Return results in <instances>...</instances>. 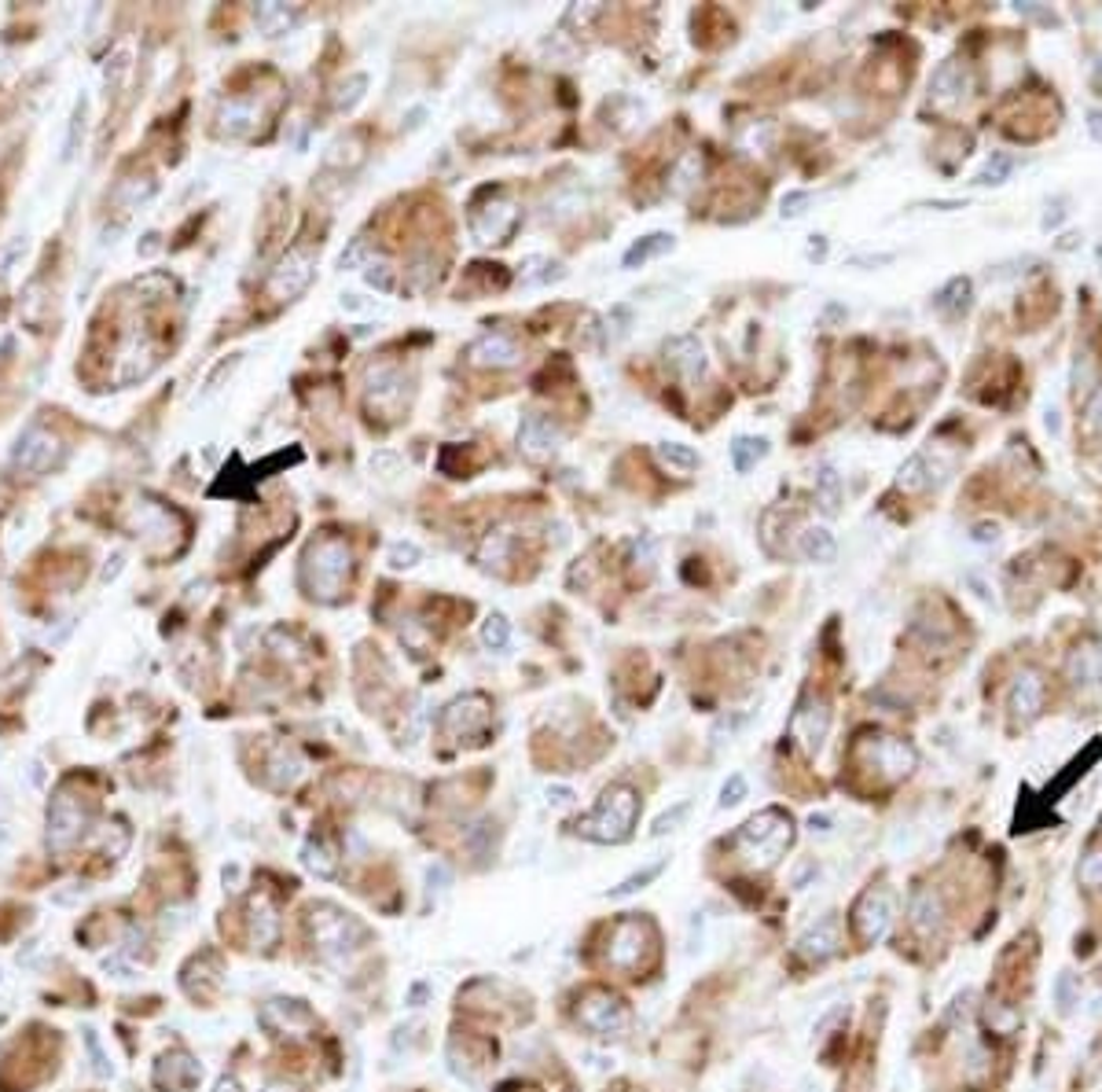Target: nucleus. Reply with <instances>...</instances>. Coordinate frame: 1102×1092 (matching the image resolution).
<instances>
[{
    "label": "nucleus",
    "instance_id": "nucleus-1",
    "mask_svg": "<svg viewBox=\"0 0 1102 1092\" xmlns=\"http://www.w3.org/2000/svg\"><path fill=\"white\" fill-rule=\"evenodd\" d=\"M636 817H640V794L625 784H614L603 791L596 809L574 824V831L592 843H625L636 828Z\"/></svg>",
    "mask_w": 1102,
    "mask_h": 1092
},
{
    "label": "nucleus",
    "instance_id": "nucleus-2",
    "mask_svg": "<svg viewBox=\"0 0 1102 1092\" xmlns=\"http://www.w3.org/2000/svg\"><path fill=\"white\" fill-rule=\"evenodd\" d=\"M790 843H794V821L782 809H761L732 839V846L739 849V857L750 868H772L787 854Z\"/></svg>",
    "mask_w": 1102,
    "mask_h": 1092
},
{
    "label": "nucleus",
    "instance_id": "nucleus-3",
    "mask_svg": "<svg viewBox=\"0 0 1102 1092\" xmlns=\"http://www.w3.org/2000/svg\"><path fill=\"white\" fill-rule=\"evenodd\" d=\"M349 549L342 537H321V541L309 544L306 563H302V581H306L309 596H321V600H339L346 593L349 581Z\"/></svg>",
    "mask_w": 1102,
    "mask_h": 1092
},
{
    "label": "nucleus",
    "instance_id": "nucleus-4",
    "mask_svg": "<svg viewBox=\"0 0 1102 1092\" xmlns=\"http://www.w3.org/2000/svg\"><path fill=\"white\" fill-rule=\"evenodd\" d=\"M309 935H313V945L324 957H342V953H353L368 931H364L361 920H353V916L342 913V908L313 905L309 908Z\"/></svg>",
    "mask_w": 1102,
    "mask_h": 1092
},
{
    "label": "nucleus",
    "instance_id": "nucleus-5",
    "mask_svg": "<svg viewBox=\"0 0 1102 1092\" xmlns=\"http://www.w3.org/2000/svg\"><path fill=\"white\" fill-rule=\"evenodd\" d=\"M651 945H655V927L643 916H625L614 923L611 938H606V964L633 975L647 964Z\"/></svg>",
    "mask_w": 1102,
    "mask_h": 1092
},
{
    "label": "nucleus",
    "instance_id": "nucleus-6",
    "mask_svg": "<svg viewBox=\"0 0 1102 1092\" xmlns=\"http://www.w3.org/2000/svg\"><path fill=\"white\" fill-rule=\"evenodd\" d=\"M522 222V210L511 195L504 192H492L485 195V203H478L470 210V236H475L482 247H492V243H507L515 236Z\"/></svg>",
    "mask_w": 1102,
    "mask_h": 1092
},
{
    "label": "nucleus",
    "instance_id": "nucleus-7",
    "mask_svg": "<svg viewBox=\"0 0 1102 1092\" xmlns=\"http://www.w3.org/2000/svg\"><path fill=\"white\" fill-rule=\"evenodd\" d=\"M313 272H316V254L309 247H291L284 257H279V265L269 272V280H265V294H269L272 302H291L298 299L302 291H306L309 284H313Z\"/></svg>",
    "mask_w": 1102,
    "mask_h": 1092
},
{
    "label": "nucleus",
    "instance_id": "nucleus-8",
    "mask_svg": "<svg viewBox=\"0 0 1102 1092\" xmlns=\"http://www.w3.org/2000/svg\"><path fill=\"white\" fill-rule=\"evenodd\" d=\"M438 725H441V732L456 743L478 740V735H485L492 725V703L485 700L482 692H467V695H460V700L448 703Z\"/></svg>",
    "mask_w": 1102,
    "mask_h": 1092
},
{
    "label": "nucleus",
    "instance_id": "nucleus-9",
    "mask_svg": "<svg viewBox=\"0 0 1102 1092\" xmlns=\"http://www.w3.org/2000/svg\"><path fill=\"white\" fill-rule=\"evenodd\" d=\"M893 920H896V894L886 890V886L864 890L861 901L853 905V931L864 945L882 942V938L893 931Z\"/></svg>",
    "mask_w": 1102,
    "mask_h": 1092
},
{
    "label": "nucleus",
    "instance_id": "nucleus-10",
    "mask_svg": "<svg viewBox=\"0 0 1102 1092\" xmlns=\"http://www.w3.org/2000/svg\"><path fill=\"white\" fill-rule=\"evenodd\" d=\"M577 1019H581V1027L588 1030V1034H596V1037H621L629 1027H633V1015H629V1008L621 1004L614 993H606V990L584 993L581 1004H577Z\"/></svg>",
    "mask_w": 1102,
    "mask_h": 1092
},
{
    "label": "nucleus",
    "instance_id": "nucleus-11",
    "mask_svg": "<svg viewBox=\"0 0 1102 1092\" xmlns=\"http://www.w3.org/2000/svg\"><path fill=\"white\" fill-rule=\"evenodd\" d=\"M787 732H790V740H794L797 747L805 750V754H819V750H824L827 732H831V703H827L824 695H812L809 692L794 707V714H790Z\"/></svg>",
    "mask_w": 1102,
    "mask_h": 1092
},
{
    "label": "nucleus",
    "instance_id": "nucleus-12",
    "mask_svg": "<svg viewBox=\"0 0 1102 1092\" xmlns=\"http://www.w3.org/2000/svg\"><path fill=\"white\" fill-rule=\"evenodd\" d=\"M1044 700H1047L1044 673H1040V670H1032V666H1025V670L1014 677V685H1010V695H1007L1010 722H1014V725H1029V722H1037V717H1040V710H1044Z\"/></svg>",
    "mask_w": 1102,
    "mask_h": 1092
},
{
    "label": "nucleus",
    "instance_id": "nucleus-13",
    "mask_svg": "<svg viewBox=\"0 0 1102 1092\" xmlns=\"http://www.w3.org/2000/svg\"><path fill=\"white\" fill-rule=\"evenodd\" d=\"M1066 677L1081 692V700H1102V651L1096 640H1084L1069 651Z\"/></svg>",
    "mask_w": 1102,
    "mask_h": 1092
},
{
    "label": "nucleus",
    "instance_id": "nucleus-14",
    "mask_svg": "<svg viewBox=\"0 0 1102 1092\" xmlns=\"http://www.w3.org/2000/svg\"><path fill=\"white\" fill-rule=\"evenodd\" d=\"M864 750H868L871 765H878L882 777L886 780H904L911 769H915V747L904 740H896V735H871L868 743H864Z\"/></svg>",
    "mask_w": 1102,
    "mask_h": 1092
},
{
    "label": "nucleus",
    "instance_id": "nucleus-15",
    "mask_svg": "<svg viewBox=\"0 0 1102 1092\" xmlns=\"http://www.w3.org/2000/svg\"><path fill=\"white\" fill-rule=\"evenodd\" d=\"M967 96H970V71L960 59H945L930 78L933 111H955Z\"/></svg>",
    "mask_w": 1102,
    "mask_h": 1092
},
{
    "label": "nucleus",
    "instance_id": "nucleus-16",
    "mask_svg": "<svg viewBox=\"0 0 1102 1092\" xmlns=\"http://www.w3.org/2000/svg\"><path fill=\"white\" fill-rule=\"evenodd\" d=\"M559 445H562V430L555 427L548 416H541V413L522 416V423H519V449L526 453L529 460L544 464V460H552L555 453H559Z\"/></svg>",
    "mask_w": 1102,
    "mask_h": 1092
},
{
    "label": "nucleus",
    "instance_id": "nucleus-17",
    "mask_svg": "<svg viewBox=\"0 0 1102 1092\" xmlns=\"http://www.w3.org/2000/svg\"><path fill=\"white\" fill-rule=\"evenodd\" d=\"M59 453H63V445H59L56 435H49L44 427H30L26 435L19 438V449H15L12 460H15V467H22V472L41 475L56 464Z\"/></svg>",
    "mask_w": 1102,
    "mask_h": 1092
},
{
    "label": "nucleus",
    "instance_id": "nucleus-18",
    "mask_svg": "<svg viewBox=\"0 0 1102 1092\" xmlns=\"http://www.w3.org/2000/svg\"><path fill=\"white\" fill-rule=\"evenodd\" d=\"M908 923L911 931H915L923 942H930V938H937L941 931H945L948 923V908H945V898H941L933 886H923V890L911 894L908 901Z\"/></svg>",
    "mask_w": 1102,
    "mask_h": 1092
},
{
    "label": "nucleus",
    "instance_id": "nucleus-19",
    "mask_svg": "<svg viewBox=\"0 0 1102 1092\" xmlns=\"http://www.w3.org/2000/svg\"><path fill=\"white\" fill-rule=\"evenodd\" d=\"M467 361L478 364V368H511V364L522 361V346L511 336H504V331H485L482 339H475L467 346Z\"/></svg>",
    "mask_w": 1102,
    "mask_h": 1092
},
{
    "label": "nucleus",
    "instance_id": "nucleus-20",
    "mask_svg": "<svg viewBox=\"0 0 1102 1092\" xmlns=\"http://www.w3.org/2000/svg\"><path fill=\"white\" fill-rule=\"evenodd\" d=\"M842 950V920L834 913L819 916L816 923H812L809 931H805L801 938H797L794 953L801 960H827L834 957V953Z\"/></svg>",
    "mask_w": 1102,
    "mask_h": 1092
},
{
    "label": "nucleus",
    "instance_id": "nucleus-21",
    "mask_svg": "<svg viewBox=\"0 0 1102 1092\" xmlns=\"http://www.w3.org/2000/svg\"><path fill=\"white\" fill-rule=\"evenodd\" d=\"M665 364L676 371V379H683L688 386H695L705 376V350L695 336H673L665 343Z\"/></svg>",
    "mask_w": 1102,
    "mask_h": 1092
},
{
    "label": "nucleus",
    "instance_id": "nucleus-22",
    "mask_svg": "<svg viewBox=\"0 0 1102 1092\" xmlns=\"http://www.w3.org/2000/svg\"><path fill=\"white\" fill-rule=\"evenodd\" d=\"M262 1022L276 1034L287 1030H313V1012H309L302 1000H269L262 1008Z\"/></svg>",
    "mask_w": 1102,
    "mask_h": 1092
},
{
    "label": "nucleus",
    "instance_id": "nucleus-23",
    "mask_svg": "<svg viewBox=\"0 0 1102 1092\" xmlns=\"http://www.w3.org/2000/svg\"><path fill=\"white\" fill-rule=\"evenodd\" d=\"M368 398L379 408H398L405 401V376L393 364H379L368 371Z\"/></svg>",
    "mask_w": 1102,
    "mask_h": 1092
},
{
    "label": "nucleus",
    "instance_id": "nucleus-24",
    "mask_svg": "<svg viewBox=\"0 0 1102 1092\" xmlns=\"http://www.w3.org/2000/svg\"><path fill=\"white\" fill-rule=\"evenodd\" d=\"M302 19V7L298 4H276V0H269V4H257L254 12V22L257 30H262L265 37H279L287 34V30H294Z\"/></svg>",
    "mask_w": 1102,
    "mask_h": 1092
},
{
    "label": "nucleus",
    "instance_id": "nucleus-25",
    "mask_svg": "<svg viewBox=\"0 0 1102 1092\" xmlns=\"http://www.w3.org/2000/svg\"><path fill=\"white\" fill-rule=\"evenodd\" d=\"M257 118H262V111H257V103L250 100H232L220 108L217 115V129L228 136H250L257 129Z\"/></svg>",
    "mask_w": 1102,
    "mask_h": 1092
},
{
    "label": "nucleus",
    "instance_id": "nucleus-26",
    "mask_svg": "<svg viewBox=\"0 0 1102 1092\" xmlns=\"http://www.w3.org/2000/svg\"><path fill=\"white\" fill-rule=\"evenodd\" d=\"M158 1081L173 1092H188L199 1081V1064H192V1056H185V1052H173V1056H166L162 1067H158Z\"/></svg>",
    "mask_w": 1102,
    "mask_h": 1092
},
{
    "label": "nucleus",
    "instance_id": "nucleus-27",
    "mask_svg": "<svg viewBox=\"0 0 1102 1092\" xmlns=\"http://www.w3.org/2000/svg\"><path fill=\"white\" fill-rule=\"evenodd\" d=\"M673 247H676V236H669V232H651V236L636 240L633 247L625 250L621 265H625V269H643V265H651L655 257L669 254Z\"/></svg>",
    "mask_w": 1102,
    "mask_h": 1092
},
{
    "label": "nucleus",
    "instance_id": "nucleus-28",
    "mask_svg": "<svg viewBox=\"0 0 1102 1092\" xmlns=\"http://www.w3.org/2000/svg\"><path fill=\"white\" fill-rule=\"evenodd\" d=\"M797 549L809 563H834V556H838V541L827 526H805L797 537Z\"/></svg>",
    "mask_w": 1102,
    "mask_h": 1092
},
{
    "label": "nucleus",
    "instance_id": "nucleus-29",
    "mask_svg": "<svg viewBox=\"0 0 1102 1092\" xmlns=\"http://www.w3.org/2000/svg\"><path fill=\"white\" fill-rule=\"evenodd\" d=\"M507 556H511V530H507V526H492L489 534L482 537L478 552H475L478 567H485V571H492V567H497V571H500V567L507 563Z\"/></svg>",
    "mask_w": 1102,
    "mask_h": 1092
},
{
    "label": "nucleus",
    "instance_id": "nucleus-30",
    "mask_svg": "<svg viewBox=\"0 0 1102 1092\" xmlns=\"http://www.w3.org/2000/svg\"><path fill=\"white\" fill-rule=\"evenodd\" d=\"M941 479L933 475L930 467V457L926 453H915V457H908L901 464V472H896V485H901L904 493H923L930 490V485H937Z\"/></svg>",
    "mask_w": 1102,
    "mask_h": 1092
},
{
    "label": "nucleus",
    "instance_id": "nucleus-31",
    "mask_svg": "<svg viewBox=\"0 0 1102 1092\" xmlns=\"http://www.w3.org/2000/svg\"><path fill=\"white\" fill-rule=\"evenodd\" d=\"M250 927H254L257 945H272V942H276V935H279V916H276V908H272V901L265 898V894H262V898L250 901Z\"/></svg>",
    "mask_w": 1102,
    "mask_h": 1092
},
{
    "label": "nucleus",
    "instance_id": "nucleus-32",
    "mask_svg": "<svg viewBox=\"0 0 1102 1092\" xmlns=\"http://www.w3.org/2000/svg\"><path fill=\"white\" fill-rule=\"evenodd\" d=\"M970 294H974V280L970 276H952L945 287L937 291V299H933V306L941 309V313H963V309L970 306Z\"/></svg>",
    "mask_w": 1102,
    "mask_h": 1092
},
{
    "label": "nucleus",
    "instance_id": "nucleus-33",
    "mask_svg": "<svg viewBox=\"0 0 1102 1092\" xmlns=\"http://www.w3.org/2000/svg\"><path fill=\"white\" fill-rule=\"evenodd\" d=\"M765 457H769V442H765V438L739 435V438L732 442V467H735L739 475L754 472V467L761 464Z\"/></svg>",
    "mask_w": 1102,
    "mask_h": 1092
},
{
    "label": "nucleus",
    "instance_id": "nucleus-34",
    "mask_svg": "<svg viewBox=\"0 0 1102 1092\" xmlns=\"http://www.w3.org/2000/svg\"><path fill=\"white\" fill-rule=\"evenodd\" d=\"M816 504L824 515H838L842 512V475L834 472L831 464H824L816 472Z\"/></svg>",
    "mask_w": 1102,
    "mask_h": 1092
},
{
    "label": "nucleus",
    "instance_id": "nucleus-35",
    "mask_svg": "<svg viewBox=\"0 0 1102 1092\" xmlns=\"http://www.w3.org/2000/svg\"><path fill=\"white\" fill-rule=\"evenodd\" d=\"M655 453H658L661 467H669V472H676V475H691L698 467V453L683 442H658Z\"/></svg>",
    "mask_w": 1102,
    "mask_h": 1092
},
{
    "label": "nucleus",
    "instance_id": "nucleus-36",
    "mask_svg": "<svg viewBox=\"0 0 1102 1092\" xmlns=\"http://www.w3.org/2000/svg\"><path fill=\"white\" fill-rule=\"evenodd\" d=\"M566 276V269H562L559 262H552V257H526L522 262V287H541V284H555V280Z\"/></svg>",
    "mask_w": 1102,
    "mask_h": 1092
},
{
    "label": "nucleus",
    "instance_id": "nucleus-37",
    "mask_svg": "<svg viewBox=\"0 0 1102 1092\" xmlns=\"http://www.w3.org/2000/svg\"><path fill=\"white\" fill-rule=\"evenodd\" d=\"M364 280H368V287H375L379 294H393L401 287V272L393 269L386 257H371V262L364 265Z\"/></svg>",
    "mask_w": 1102,
    "mask_h": 1092
},
{
    "label": "nucleus",
    "instance_id": "nucleus-38",
    "mask_svg": "<svg viewBox=\"0 0 1102 1092\" xmlns=\"http://www.w3.org/2000/svg\"><path fill=\"white\" fill-rule=\"evenodd\" d=\"M1010 173H1014V155H1007V151H992L989 162H985L982 173L974 177V185L995 188V185H1003V180H1007Z\"/></svg>",
    "mask_w": 1102,
    "mask_h": 1092
},
{
    "label": "nucleus",
    "instance_id": "nucleus-39",
    "mask_svg": "<svg viewBox=\"0 0 1102 1092\" xmlns=\"http://www.w3.org/2000/svg\"><path fill=\"white\" fill-rule=\"evenodd\" d=\"M482 644L489 651H504L507 644H511V621H507L500 611H492L489 618L482 621Z\"/></svg>",
    "mask_w": 1102,
    "mask_h": 1092
},
{
    "label": "nucleus",
    "instance_id": "nucleus-40",
    "mask_svg": "<svg viewBox=\"0 0 1102 1092\" xmlns=\"http://www.w3.org/2000/svg\"><path fill=\"white\" fill-rule=\"evenodd\" d=\"M420 559H423V549L415 541H393L390 552H386V563H390L393 571H412Z\"/></svg>",
    "mask_w": 1102,
    "mask_h": 1092
},
{
    "label": "nucleus",
    "instance_id": "nucleus-41",
    "mask_svg": "<svg viewBox=\"0 0 1102 1092\" xmlns=\"http://www.w3.org/2000/svg\"><path fill=\"white\" fill-rule=\"evenodd\" d=\"M306 864L316 871V876H324V879L334 876V868H339V861H334V849L328 843H316V839L306 846Z\"/></svg>",
    "mask_w": 1102,
    "mask_h": 1092
},
{
    "label": "nucleus",
    "instance_id": "nucleus-42",
    "mask_svg": "<svg viewBox=\"0 0 1102 1092\" xmlns=\"http://www.w3.org/2000/svg\"><path fill=\"white\" fill-rule=\"evenodd\" d=\"M665 864H669V861H655V864H647V868H643V871H636V876H629L621 886H614V890L606 894V898H629V894L643 890V883H651V879H658L661 871H665Z\"/></svg>",
    "mask_w": 1102,
    "mask_h": 1092
},
{
    "label": "nucleus",
    "instance_id": "nucleus-43",
    "mask_svg": "<svg viewBox=\"0 0 1102 1092\" xmlns=\"http://www.w3.org/2000/svg\"><path fill=\"white\" fill-rule=\"evenodd\" d=\"M364 89H368V78H364V74H349V78L339 85V93H334V108H339V111L356 108V103H361V96H364Z\"/></svg>",
    "mask_w": 1102,
    "mask_h": 1092
},
{
    "label": "nucleus",
    "instance_id": "nucleus-44",
    "mask_svg": "<svg viewBox=\"0 0 1102 1092\" xmlns=\"http://www.w3.org/2000/svg\"><path fill=\"white\" fill-rule=\"evenodd\" d=\"M698 173H702V158H698L695 151H691V155H683V162L676 166V173H673V192L683 195V192H688V188L698 180Z\"/></svg>",
    "mask_w": 1102,
    "mask_h": 1092
},
{
    "label": "nucleus",
    "instance_id": "nucleus-45",
    "mask_svg": "<svg viewBox=\"0 0 1102 1092\" xmlns=\"http://www.w3.org/2000/svg\"><path fill=\"white\" fill-rule=\"evenodd\" d=\"M747 794H750L747 777H742V772H732V777L724 780V787H720L717 806H720V809H732V806H739V802L747 799Z\"/></svg>",
    "mask_w": 1102,
    "mask_h": 1092
},
{
    "label": "nucleus",
    "instance_id": "nucleus-46",
    "mask_svg": "<svg viewBox=\"0 0 1102 1092\" xmlns=\"http://www.w3.org/2000/svg\"><path fill=\"white\" fill-rule=\"evenodd\" d=\"M368 254H371V243H368V236H356L353 243H349L346 250H342V257H339V269H361V262H364V265L371 262Z\"/></svg>",
    "mask_w": 1102,
    "mask_h": 1092
},
{
    "label": "nucleus",
    "instance_id": "nucleus-47",
    "mask_svg": "<svg viewBox=\"0 0 1102 1092\" xmlns=\"http://www.w3.org/2000/svg\"><path fill=\"white\" fill-rule=\"evenodd\" d=\"M1084 435L1102 438V386L1088 398V405H1084Z\"/></svg>",
    "mask_w": 1102,
    "mask_h": 1092
},
{
    "label": "nucleus",
    "instance_id": "nucleus-48",
    "mask_svg": "<svg viewBox=\"0 0 1102 1092\" xmlns=\"http://www.w3.org/2000/svg\"><path fill=\"white\" fill-rule=\"evenodd\" d=\"M1081 883L1091 890H1102V854H1088L1081 861Z\"/></svg>",
    "mask_w": 1102,
    "mask_h": 1092
},
{
    "label": "nucleus",
    "instance_id": "nucleus-49",
    "mask_svg": "<svg viewBox=\"0 0 1102 1092\" xmlns=\"http://www.w3.org/2000/svg\"><path fill=\"white\" fill-rule=\"evenodd\" d=\"M577 339H581V331H577ZM584 346H588V350H603V324H599L596 313H584Z\"/></svg>",
    "mask_w": 1102,
    "mask_h": 1092
},
{
    "label": "nucleus",
    "instance_id": "nucleus-50",
    "mask_svg": "<svg viewBox=\"0 0 1102 1092\" xmlns=\"http://www.w3.org/2000/svg\"><path fill=\"white\" fill-rule=\"evenodd\" d=\"M809 203H812V192H787V195H782V210H779V214L782 217H801Z\"/></svg>",
    "mask_w": 1102,
    "mask_h": 1092
},
{
    "label": "nucleus",
    "instance_id": "nucleus-51",
    "mask_svg": "<svg viewBox=\"0 0 1102 1092\" xmlns=\"http://www.w3.org/2000/svg\"><path fill=\"white\" fill-rule=\"evenodd\" d=\"M688 809H691V806L683 802V806H676L673 813H661L658 821H655V828H651V836H665V831H673V824H680L683 817H688Z\"/></svg>",
    "mask_w": 1102,
    "mask_h": 1092
},
{
    "label": "nucleus",
    "instance_id": "nucleus-52",
    "mask_svg": "<svg viewBox=\"0 0 1102 1092\" xmlns=\"http://www.w3.org/2000/svg\"><path fill=\"white\" fill-rule=\"evenodd\" d=\"M342 309L346 313H371V309H379L371 299H364V294H342Z\"/></svg>",
    "mask_w": 1102,
    "mask_h": 1092
},
{
    "label": "nucleus",
    "instance_id": "nucleus-53",
    "mask_svg": "<svg viewBox=\"0 0 1102 1092\" xmlns=\"http://www.w3.org/2000/svg\"><path fill=\"white\" fill-rule=\"evenodd\" d=\"M548 802L559 809H566V806H574V791H569V787H548Z\"/></svg>",
    "mask_w": 1102,
    "mask_h": 1092
},
{
    "label": "nucleus",
    "instance_id": "nucleus-54",
    "mask_svg": "<svg viewBox=\"0 0 1102 1092\" xmlns=\"http://www.w3.org/2000/svg\"><path fill=\"white\" fill-rule=\"evenodd\" d=\"M1084 118H1088V133H1091V140H1099V143H1102V111H1099V108H1091Z\"/></svg>",
    "mask_w": 1102,
    "mask_h": 1092
},
{
    "label": "nucleus",
    "instance_id": "nucleus-55",
    "mask_svg": "<svg viewBox=\"0 0 1102 1092\" xmlns=\"http://www.w3.org/2000/svg\"><path fill=\"white\" fill-rule=\"evenodd\" d=\"M827 257V240L824 236H812L809 243V262H824Z\"/></svg>",
    "mask_w": 1102,
    "mask_h": 1092
},
{
    "label": "nucleus",
    "instance_id": "nucleus-56",
    "mask_svg": "<svg viewBox=\"0 0 1102 1092\" xmlns=\"http://www.w3.org/2000/svg\"><path fill=\"white\" fill-rule=\"evenodd\" d=\"M995 537H1000V530L989 526V522H982V526H974V541L989 544V541H995Z\"/></svg>",
    "mask_w": 1102,
    "mask_h": 1092
},
{
    "label": "nucleus",
    "instance_id": "nucleus-57",
    "mask_svg": "<svg viewBox=\"0 0 1102 1092\" xmlns=\"http://www.w3.org/2000/svg\"><path fill=\"white\" fill-rule=\"evenodd\" d=\"M1047 430H1051V435H1059V430H1062L1059 413H1047Z\"/></svg>",
    "mask_w": 1102,
    "mask_h": 1092
},
{
    "label": "nucleus",
    "instance_id": "nucleus-58",
    "mask_svg": "<svg viewBox=\"0 0 1102 1092\" xmlns=\"http://www.w3.org/2000/svg\"><path fill=\"white\" fill-rule=\"evenodd\" d=\"M1099 81H1102V59H1099Z\"/></svg>",
    "mask_w": 1102,
    "mask_h": 1092
}]
</instances>
